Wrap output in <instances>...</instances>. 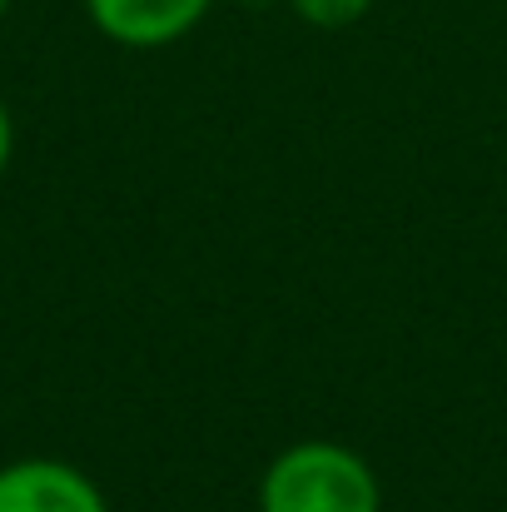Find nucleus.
<instances>
[{"label": "nucleus", "mask_w": 507, "mask_h": 512, "mask_svg": "<svg viewBox=\"0 0 507 512\" xmlns=\"http://www.w3.org/2000/svg\"><path fill=\"white\" fill-rule=\"evenodd\" d=\"M259 512H383V483L358 448L304 438L259 473Z\"/></svg>", "instance_id": "nucleus-1"}, {"label": "nucleus", "mask_w": 507, "mask_h": 512, "mask_svg": "<svg viewBox=\"0 0 507 512\" xmlns=\"http://www.w3.org/2000/svg\"><path fill=\"white\" fill-rule=\"evenodd\" d=\"M0 512H115L105 488L65 458H15L0 468Z\"/></svg>", "instance_id": "nucleus-2"}, {"label": "nucleus", "mask_w": 507, "mask_h": 512, "mask_svg": "<svg viewBox=\"0 0 507 512\" xmlns=\"http://www.w3.org/2000/svg\"><path fill=\"white\" fill-rule=\"evenodd\" d=\"M214 0H85L90 25L125 50H165L199 30Z\"/></svg>", "instance_id": "nucleus-3"}, {"label": "nucleus", "mask_w": 507, "mask_h": 512, "mask_svg": "<svg viewBox=\"0 0 507 512\" xmlns=\"http://www.w3.org/2000/svg\"><path fill=\"white\" fill-rule=\"evenodd\" d=\"M289 5L314 30H348V25H358L373 10V0H289Z\"/></svg>", "instance_id": "nucleus-4"}, {"label": "nucleus", "mask_w": 507, "mask_h": 512, "mask_svg": "<svg viewBox=\"0 0 507 512\" xmlns=\"http://www.w3.org/2000/svg\"><path fill=\"white\" fill-rule=\"evenodd\" d=\"M10 155H15V120H10V110L0 100V174L10 170Z\"/></svg>", "instance_id": "nucleus-5"}, {"label": "nucleus", "mask_w": 507, "mask_h": 512, "mask_svg": "<svg viewBox=\"0 0 507 512\" xmlns=\"http://www.w3.org/2000/svg\"><path fill=\"white\" fill-rule=\"evenodd\" d=\"M244 5H269V0H244Z\"/></svg>", "instance_id": "nucleus-6"}, {"label": "nucleus", "mask_w": 507, "mask_h": 512, "mask_svg": "<svg viewBox=\"0 0 507 512\" xmlns=\"http://www.w3.org/2000/svg\"><path fill=\"white\" fill-rule=\"evenodd\" d=\"M5 10H10V0H0V15H5Z\"/></svg>", "instance_id": "nucleus-7"}]
</instances>
